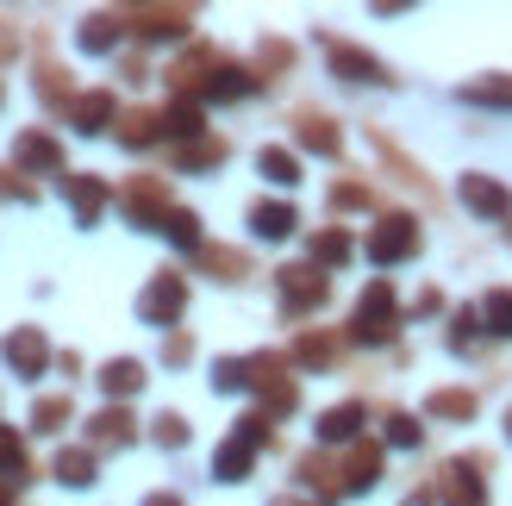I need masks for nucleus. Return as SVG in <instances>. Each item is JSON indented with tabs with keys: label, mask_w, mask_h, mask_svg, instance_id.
Wrapping results in <instances>:
<instances>
[{
	"label": "nucleus",
	"mask_w": 512,
	"mask_h": 506,
	"mask_svg": "<svg viewBox=\"0 0 512 506\" xmlns=\"http://www.w3.org/2000/svg\"><path fill=\"white\" fill-rule=\"evenodd\" d=\"M144 382H150V375H144V363H138V357H113L107 369H100V388H107L113 407H119V400H132Z\"/></svg>",
	"instance_id": "obj_23"
},
{
	"label": "nucleus",
	"mask_w": 512,
	"mask_h": 506,
	"mask_svg": "<svg viewBox=\"0 0 512 506\" xmlns=\"http://www.w3.org/2000/svg\"><path fill=\"white\" fill-rule=\"evenodd\" d=\"M363 419H369V407H363V400L325 407V413H319V444H363Z\"/></svg>",
	"instance_id": "obj_16"
},
{
	"label": "nucleus",
	"mask_w": 512,
	"mask_h": 506,
	"mask_svg": "<svg viewBox=\"0 0 512 506\" xmlns=\"http://www.w3.org/2000/svg\"><path fill=\"white\" fill-rule=\"evenodd\" d=\"M294 475H300V488H313L319 500H344V469L325 457V450H306V457L294 463Z\"/></svg>",
	"instance_id": "obj_17"
},
{
	"label": "nucleus",
	"mask_w": 512,
	"mask_h": 506,
	"mask_svg": "<svg viewBox=\"0 0 512 506\" xmlns=\"http://www.w3.org/2000/svg\"><path fill=\"white\" fill-rule=\"evenodd\" d=\"M275 294H281V313H319L331 300V275L319 263H288L275 269Z\"/></svg>",
	"instance_id": "obj_5"
},
{
	"label": "nucleus",
	"mask_w": 512,
	"mask_h": 506,
	"mask_svg": "<svg viewBox=\"0 0 512 506\" xmlns=\"http://www.w3.org/2000/svg\"><path fill=\"white\" fill-rule=\"evenodd\" d=\"M232 432H238L244 444H256V450H269V444H275V419H269L263 407H256V413H244V419L232 425Z\"/></svg>",
	"instance_id": "obj_42"
},
{
	"label": "nucleus",
	"mask_w": 512,
	"mask_h": 506,
	"mask_svg": "<svg viewBox=\"0 0 512 506\" xmlns=\"http://www.w3.org/2000/svg\"><path fill=\"white\" fill-rule=\"evenodd\" d=\"M244 94H256V69L219 57L213 75H207V88H200V107H207V100H244Z\"/></svg>",
	"instance_id": "obj_15"
},
{
	"label": "nucleus",
	"mask_w": 512,
	"mask_h": 506,
	"mask_svg": "<svg viewBox=\"0 0 512 506\" xmlns=\"http://www.w3.org/2000/svg\"><path fill=\"white\" fill-rule=\"evenodd\" d=\"M38 94L50 100V107H75V94H69V82H63L57 63H38Z\"/></svg>",
	"instance_id": "obj_44"
},
{
	"label": "nucleus",
	"mask_w": 512,
	"mask_h": 506,
	"mask_svg": "<svg viewBox=\"0 0 512 506\" xmlns=\"http://www.w3.org/2000/svg\"><path fill=\"white\" fill-rule=\"evenodd\" d=\"M419 219L413 213H381L375 225H369V263L375 269H394V263H406V257H419Z\"/></svg>",
	"instance_id": "obj_3"
},
{
	"label": "nucleus",
	"mask_w": 512,
	"mask_h": 506,
	"mask_svg": "<svg viewBox=\"0 0 512 506\" xmlns=\"http://www.w3.org/2000/svg\"><path fill=\"white\" fill-rule=\"evenodd\" d=\"M150 438H157L163 450H182L194 432H188V419H182V413H157V419H150Z\"/></svg>",
	"instance_id": "obj_40"
},
{
	"label": "nucleus",
	"mask_w": 512,
	"mask_h": 506,
	"mask_svg": "<svg viewBox=\"0 0 512 506\" xmlns=\"http://www.w3.org/2000/svg\"><path fill=\"white\" fill-rule=\"evenodd\" d=\"M475 325H481V313H475V307H463V313H456V332H450V344H456V350H469V344H475Z\"/></svg>",
	"instance_id": "obj_48"
},
{
	"label": "nucleus",
	"mask_w": 512,
	"mask_h": 506,
	"mask_svg": "<svg viewBox=\"0 0 512 506\" xmlns=\"http://www.w3.org/2000/svg\"><path fill=\"white\" fill-rule=\"evenodd\" d=\"M294 225H300V213L288 207V200H256V207H250V232L263 238V244L294 238Z\"/></svg>",
	"instance_id": "obj_18"
},
{
	"label": "nucleus",
	"mask_w": 512,
	"mask_h": 506,
	"mask_svg": "<svg viewBox=\"0 0 512 506\" xmlns=\"http://www.w3.org/2000/svg\"><path fill=\"white\" fill-rule=\"evenodd\" d=\"M50 475H57L63 488H94V450H57V463H50Z\"/></svg>",
	"instance_id": "obj_29"
},
{
	"label": "nucleus",
	"mask_w": 512,
	"mask_h": 506,
	"mask_svg": "<svg viewBox=\"0 0 512 506\" xmlns=\"http://www.w3.org/2000/svg\"><path fill=\"white\" fill-rule=\"evenodd\" d=\"M381 438H388L394 450H413L425 432H419V419H413V413H388V419H381Z\"/></svg>",
	"instance_id": "obj_41"
},
{
	"label": "nucleus",
	"mask_w": 512,
	"mask_h": 506,
	"mask_svg": "<svg viewBox=\"0 0 512 506\" xmlns=\"http://www.w3.org/2000/svg\"><path fill=\"white\" fill-rule=\"evenodd\" d=\"M331 207H338V213H350V207H375V194H369L363 182H338V188H331Z\"/></svg>",
	"instance_id": "obj_45"
},
{
	"label": "nucleus",
	"mask_w": 512,
	"mask_h": 506,
	"mask_svg": "<svg viewBox=\"0 0 512 506\" xmlns=\"http://www.w3.org/2000/svg\"><path fill=\"white\" fill-rule=\"evenodd\" d=\"M163 238H169L175 250H188V257H200V250H207V238H200V213H188V207H175V213L163 219Z\"/></svg>",
	"instance_id": "obj_32"
},
{
	"label": "nucleus",
	"mask_w": 512,
	"mask_h": 506,
	"mask_svg": "<svg viewBox=\"0 0 512 506\" xmlns=\"http://www.w3.org/2000/svg\"><path fill=\"white\" fill-rule=\"evenodd\" d=\"M463 207L469 213H488V219H506L512 213V194L494 182V175H463Z\"/></svg>",
	"instance_id": "obj_19"
},
{
	"label": "nucleus",
	"mask_w": 512,
	"mask_h": 506,
	"mask_svg": "<svg viewBox=\"0 0 512 506\" xmlns=\"http://www.w3.org/2000/svg\"><path fill=\"white\" fill-rule=\"evenodd\" d=\"M188 357H194V338H188V332H169V338H163V363H169V369H182Z\"/></svg>",
	"instance_id": "obj_47"
},
{
	"label": "nucleus",
	"mask_w": 512,
	"mask_h": 506,
	"mask_svg": "<svg viewBox=\"0 0 512 506\" xmlns=\"http://www.w3.org/2000/svg\"><path fill=\"white\" fill-rule=\"evenodd\" d=\"M350 250H356V244H350V232H338V225H331V232H313V263H319V269H344Z\"/></svg>",
	"instance_id": "obj_36"
},
{
	"label": "nucleus",
	"mask_w": 512,
	"mask_h": 506,
	"mask_svg": "<svg viewBox=\"0 0 512 506\" xmlns=\"http://www.w3.org/2000/svg\"><path fill=\"white\" fill-rule=\"evenodd\" d=\"M481 457H456L444 475H438V500L444 506H488V488H481Z\"/></svg>",
	"instance_id": "obj_9"
},
{
	"label": "nucleus",
	"mask_w": 512,
	"mask_h": 506,
	"mask_svg": "<svg viewBox=\"0 0 512 506\" xmlns=\"http://www.w3.org/2000/svg\"><path fill=\"white\" fill-rule=\"evenodd\" d=\"M119 19H125V32H132V38H150V44H157V38H188V32H194V13H188V7H125Z\"/></svg>",
	"instance_id": "obj_8"
},
{
	"label": "nucleus",
	"mask_w": 512,
	"mask_h": 506,
	"mask_svg": "<svg viewBox=\"0 0 512 506\" xmlns=\"http://www.w3.org/2000/svg\"><path fill=\"white\" fill-rule=\"evenodd\" d=\"M250 375H244V357H219L213 363V394H244Z\"/></svg>",
	"instance_id": "obj_43"
},
{
	"label": "nucleus",
	"mask_w": 512,
	"mask_h": 506,
	"mask_svg": "<svg viewBox=\"0 0 512 506\" xmlns=\"http://www.w3.org/2000/svg\"><path fill=\"white\" fill-rule=\"evenodd\" d=\"M182 313H188V275L182 269H157V275H150V288L138 294V319L169 332Z\"/></svg>",
	"instance_id": "obj_6"
},
{
	"label": "nucleus",
	"mask_w": 512,
	"mask_h": 506,
	"mask_svg": "<svg viewBox=\"0 0 512 506\" xmlns=\"http://www.w3.org/2000/svg\"><path fill=\"white\" fill-rule=\"evenodd\" d=\"M13 163H19V175H63V144L32 125V132L13 138Z\"/></svg>",
	"instance_id": "obj_11"
},
{
	"label": "nucleus",
	"mask_w": 512,
	"mask_h": 506,
	"mask_svg": "<svg viewBox=\"0 0 512 506\" xmlns=\"http://www.w3.org/2000/svg\"><path fill=\"white\" fill-rule=\"evenodd\" d=\"M194 263H200V269H213L219 282H244V275H250V257H244V250H232V244H207Z\"/></svg>",
	"instance_id": "obj_30"
},
{
	"label": "nucleus",
	"mask_w": 512,
	"mask_h": 506,
	"mask_svg": "<svg viewBox=\"0 0 512 506\" xmlns=\"http://www.w3.org/2000/svg\"><path fill=\"white\" fill-rule=\"evenodd\" d=\"M269 506H306V500H294V494H281V500H269Z\"/></svg>",
	"instance_id": "obj_50"
},
{
	"label": "nucleus",
	"mask_w": 512,
	"mask_h": 506,
	"mask_svg": "<svg viewBox=\"0 0 512 506\" xmlns=\"http://www.w3.org/2000/svg\"><path fill=\"white\" fill-rule=\"evenodd\" d=\"M225 157H232V144H225V138H194V144L175 150V169L194 175V169H219Z\"/></svg>",
	"instance_id": "obj_27"
},
{
	"label": "nucleus",
	"mask_w": 512,
	"mask_h": 506,
	"mask_svg": "<svg viewBox=\"0 0 512 506\" xmlns=\"http://www.w3.org/2000/svg\"><path fill=\"white\" fill-rule=\"evenodd\" d=\"M294 363L300 369H331V363H338V338H331V332H300L294 338Z\"/></svg>",
	"instance_id": "obj_31"
},
{
	"label": "nucleus",
	"mask_w": 512,
	"mask_h": 506,
	"mask_svg": "<svg viewBox=\"0 0 512 506\" xmlns=\"http://www.w3.org/2000/svg\"><path fill=\"white\" fill-rule=\"evenodd\" d=\"M281 75V69H294V44H281V38H263L256 44V82H263V75Z\"/></svg>",
	"instance_id": "obj_39"
},
{
	"label": "nucleus",
	"mask_w": 512,
	"mask_h": 506,
	"mask_svg": "<svg viewBox=\"0 0 512 506\" xmlns=\"http://www.w3.org/2000/svg\"><path fill=\"white\" fill-rule=\"evenodd\" d=\"M250 463H256V444H244V438L232 432V438L213 450V482H225V488H232V482H250Z\"/></svg>",
	"instance_id": "obj_20"
},
{
	"label": "nucleus",
	"mask_w": 512,
	"mask_h": 506,
	"mask_svg": "<svg viewBox=\"0 0 512 506\" xmlns=\"http://www.w3.org/2000/svg\"><path fill=\"white\" fill-rule=\"evenodd\" d=\"M406 506H431V500H425V494H413V500H406Z\"/></svg>",
	"instance_id": "obj_52"
},
{
	"label": "nucleus",
	"mask_w": 512,
	"mask_h": 506,
	"mask_svg": "<svg viewBox=\"0 0 512 506\" xmlns=\"http://www.w3.org/2000/svg\"><path fill=\"white\" fill-rule=\"evenodd\" d=\"M138 444V419L125 407H100L88 419V450H132Z\"/></svg>",
	"instance_id": "obj_14"
},
{
	"label": "nucleus",
	"mask_w": 512,
	"mask_h": 506,
	"mask_svg": "<svg viewBox=\"0 0 512 506\" xmlns=\"http://www.w3.org/2000/svg\"><path fill=\"white\" fill-rule=\"evenodd\" d=\"M463 100H481V107H512V75H481V82L463 88Z\"/></svg>",
	"instance_id": "obj_38"
},
{
	"label": "nucleus",
	"mask_w": 512,
	"mask_h": 506,
	"mask_svg": "<svg viewBox=\"0 0 512 506\" xmlns=\"http://www.w3.org/2000/svg\"><path fill=\"white\" fill-rule=\"evenodd\" d=\"M381 482V444H350L344 457V494H369Z\"/></svg>",
	"instance_id": "obj_21"
},
{
	"label": "nucleus",
	"mask_w": 512,
	"mask_h": 506,
	"mask_svg": "<svg viewBox=\"0 0 512 506\" xmlns=\"http://www.w3.org/2000/svg\"><path fill=\"white\" fill-rule=\"evenodd\" d=\"M425 413L431 419H475V394H463V388H438L425 400Z\"/></svg>",
	"instance_id": "obj_37"
},
{
	"label": "nucleus",
	"mask_w": 512,
	"mask_h": 506,
	"mask_svg": "<svg viewBox=\"0 0 512 506\" xmlns=\"http://www.w3.org/2000/svg\"><path fill=\"white\" fill-rule=\"evenodd\" d=\"M506 432H512V413H506Z\"/></svg>",
	"instance_id": "obj_53"
},
{
	"label": "nucleus",
	"mask_w": 512,
	"mask_h": 506,
	"mask_svg": "<svg viewBox=\"0 0 512 506\" xmlns=\"http://www.w3.org/2000/svg\"><path fill=\"white\" fill-rule=\"evenodd\" d=\"M0 357H7V369H13V375H25V382H32V375H44V369H50V344H44L38 325H13L7 344H0Z\"/></svg>",
	"instance_id": "obj_10"
},
{
	"label": "nucleus",
	"mask_w": 512,
	"mask_h": 506,
	"mask_svg": "<svg viewBox=\"0 0 512 506\" xmlns=\"http://www.w3.org/2000/svg\"><path fill=\"white\" fill-rule=\"evenodd\" d=\"M325 63H331V75H338V82H381V88L394 82L388 63L369 57L363 44H344V38H325Z\"/></svg>",
	"instance_id": "obj_7"
},
{
	"label": "nucleus",
	"mask_w": 512,
	"mask_h": 506,
	"mask_svg": "<svg viewBox=\"0 0 512 506\" xmlns=\"http://www.w3.org/2000/svg\"><path fill=\"white\" fill-rule=\"evenodd\" d=\"M138 506H188V500H182V494H169V488H157V494H144Z\"/></svg>",
	"instance_id": "obj_49"
},
{
	"label": "nucleus",
	"mask_w": 512,
	"mask_h": 506,
	"mask_svg": "<svg viewBox=\"0 0 512 506\" xmlns=\"http://www.w3.org/2000/svg\"><path fill=\"white\" fill-rule=\"evenodd\" d=\"M475 313H481V325H488L494 338H512V288H488Z\"/></svg>",
	"instance_id": "obj_35"
},
{
	"label": "nucleus",
	"mask_w": 512,
	"mask_h": 506,
	"mask_svg": "<svg viewBox=\"0 0 512 506\" xmlns=\"http://www.w3.org/2000/svg\"><path fill=\"white\" fill-rule=\"evenodd\" d=\"M0 482H32V463H25V444H19V432L13 425H0Z\"/></svg>",
	"instance_id": "obj_34"
},
{
	"label": "nucleus",
	"mask_w": 512,
	"mask_h": 506,
	"mask_svg": "<svg viewBox=\"0 0 512 506\" xmlns=\"http://www.w3.org/2000/svg\"><path fill=\"white\" fill-rule=\"evenodd\" d=\"M294 138H300V150H319V157H338V150H344V138H338V125H331L325 113H300V125H294Z\"/></svg>",
	"instance_id": "obj_25"
},
{
	"label": "nucleus",
	"mask_w": 512,
	"mask_h": 506,
	"mask_svg": "<svg viewBox=\"0 0 512 506\" xmlns=\"http://www.w3.org/2000/svg\"><path fill=\"white\" fill-rule=\"evenodd\" d=\"M69 125H75L82 138H100L107 125H119V100H113V88H88V94H75Z\"/></svg>",
	"instance_id": "obj_12"
},
{
	"label": "nucleus",
	"mask_w": 512,
	"mask_h": 506,
	"mask_svg": "<svg viewBox=\"0 0 512 506\" xmlns=\"http://www.w3.org/2000/svg\"><path fill=\"white\" fill-rule=\"evenodd\" d=\"M63 200H69V213H75V225H100V213H107V182L100 175H63Z\"/></svg>",
	"instance_id": "obj_13"
},
{
	"label": "nucleus",
	"mask_w": 512,
	"mask_h": 506,
	"mask_svg": "<svg viewBox=\"0 0 512 506\" xmlns=\"http://www.w3.org/2000/svg\"><path fill=\"white\" fill-rule=\"evenodd\" d=\"M394 332H400V300H394V282L381 275V282H369L363 294H356L350 338H356V344H388Z\"/></svg>",
	"instance_id": "obj_1"
},
{
	"label": "nucleus",
	"mask_w": 512,
	"mask_h": 506,
	"mask_svg": "<svg viewBox=\"0 0 512 506\" xmlns=\"http://www.w3.org/2000/svg\"><path fill=\"white\" fill-rule=\"evenodd\" d=\"M119 213L138 225V232H163V219L175 213L169 207V182L163 175H132V182L119 188Z\"/></svg>",
	"instance_id": "obj_4"
},
{
	"label": "nucleus",
	"mask_w": 512,
	"mask_h": 506,
	"mask_svg": "<svg viewBox=\"0 0 512 506\" xmlns=\"http://www.w3.org/2000/svg\"><path fill=\"white\" fill-rule=\"evenodd\" d=\"M119 32H125V19H119V13H88V19H82V32H75V44H82L88 57H107V50H119Z\"/></svg>",
	"instance_id": "obj_22"
},
{
	"label": "nucleus",
	"mask_w": 512,
	"mask_h": 506,
	"mask_svg": "<svg viewBox=\"0 0 512 506\" xmlns=\"http://www.w3.org/2000/svg\"><path fill=\"white\" fill-rule=\"evenodd\" d=\"M0 200H38V188L25 182L19 169H7V163H0Z\"/></svg>",
	"instance_id": "obj_46"
},
{
	"label": "nucleus",
	"mask_w": 512,
	"mask_h": 506,
	"mask_svg": "<svg viewBox=\"0 0 512 506\" xmlns=\"http://www.w3.org/2000/svg\"><path fill=\"white\" fill-rule=\"evenodd\" d=\"M163 138H175V144L207 138V132H200V100H169V107H163Z\"/></svg>",
	"instance_id": "obj_28"
},
{
	"label": "nucleus",
	"mask_w": 512,
	"mask_h": 506,
	"mask_svg": "<svg viewBox=\"0 0 512 506\" xmlns=\"http://www.w3.org/2000/svg\"><path fill=\"white\" fill-rule=\"evenodd\" d=\"M0 506H13V488H7V482H0Z\"/></svg>",
	"instance_id": "obj_51"
},
{
	"label": "nucleus",
	"mask_w": 512,
	"mask_h": 506,
	"mask_svg": "<svg viewBox=\"0 0 512 506\" xmlns=\"http://www.w3.org/2000/svg\"><path fill=\"white\" fill-rule=\"evenodd\" d=\"M75 419V400L69 394H44V400H32V432H63V425Z\"/></svg>",
	"instance_id": "obj_33"
},
{
	"label": "nucleus",
	"mask_w": 512,
	"mask_h": 506,
	"mask_svg": "<svg viewBox=\"0 0 512 506\" xmlns=\"http://www.w3.org/2000/svg\"><path fill=\"white\" fill-rule=\"evenodd\" d=\"M244 375H250V388L263 394V413L269 419H288L300 407V388H294L288 357H281V350H256V357H244Z\"/></svg>",
	"instance_id": "obj_2"
},
{
	"label": "nucleus",
	"mask_w": 512,
	"mask_h": 506,
	"mask_svg": "<svg viewBox=\"0 0 512 506\" xmlns=\"http://www.w3.org/2000/svg\"><path fill=\"white\" fill-rule=\"evenodd\" d=\"M256 169H263V182H275V188H294L300 182V157L288 144H263L256 150Z\"/></svg>",
	"instance_id": "obj_26"
},
{
	"label": "nucleus",
	"mask_w": 512,
	"mask_h": 506,
	"mask_svg": "<svg viewBox=\"0 0 512 506\" xmlns=\"http://www.w3.org/2000/svg\"><path fill=\"white\" fill-rule=\"evenodd\" d=\"M157 138H163V113H150V107L119 113V144H125V150H150Z\"/></svg>",
	"instance_id": "obj_24"
}]
</instances>
